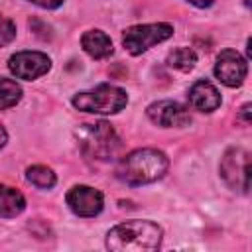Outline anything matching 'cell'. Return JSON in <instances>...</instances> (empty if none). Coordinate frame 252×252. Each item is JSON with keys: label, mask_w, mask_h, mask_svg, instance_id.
<instances>
[{"label": "cell", "mask_w": 252, "mask_h": 252, "mask_svg": "<svg viewBox=\"0 0 252 252\" xmlns=\"http://www.w3.org/2000/svg\"><path fill=\"white\" fill-rule=\"evenodd\" d=\"M163 230L152 220H126L106 234V248L112 252H152L161 246Z\"/></svg>", "instance_id": "cell-1"}, {"label": "cell", "mask_w": 252, "mask_h": 252, "mask_svg": "<svg viewBox=\"0 0 252 252\" xmlns=\"http://www.w3.org/2000/svg\"><path fill=\"white\" fill-rule=\"evenodd\" d=\"M167 167H169V159L163 152L154 148H140L126 154L120 159L116 167V177L126 185L138 187L161 179Z\"/></svg>", "instance_id": "cell-2"}, {"label": "cell", "mask_w": 252, "mask_h": 252, "mask_svg": "<svg viewBox=\"0 0 252 252\" xmlns=\"http://www.w3.org/2000/svg\"><path fill=\"white\" fill-rule=\"evenodd\" d=\"M75 138L81 148V152L89 159H110L120 150V138L114 132V128L100 120L94 124H81L75 128Z\"/></svg>", "instance_id": "cell-3"}, {"label": "cell", "mask_w": 252, "mask_h": 252, "mask_svg": "<svg viewBox=\"0 0 252 252\" xmlns=\"http://www.w3.org/2000/svg\"><path fill=\"white\" fill-rule=\"evenodd\" d=\"M73 106L91 114H116L128 104V94L116 85H98L91 91H81L73 96Z\"/></svg>", "instance_id": "cell-4"}, {"label": "cell", "mask_w": 252, "mask_h": 252, "mask_svg": "<svg viewBox=\"0 0 252 252\" xmlns=\"http://www.w3.org/2000/svg\"><path fill=\"white\" fill-rule=\"evenodd\" d=\"M173 35V26L165 22L158 24H140V26H130L124 30L122 35V45L130 55H142L154 45L169 39Z\"/></svg>", "instance_id": "cell-5"}, {"label": "cell", "mask_w": 252, "mask_h": 252, "mask_svg": "<svg viewBox=\"0 0 252 252\" xmlns=\"http://www.w3.org/2000/svg\"><path fill=\"white\" fill-rule=\"evenodd\" d=\"M220 175L234 191L248 193L250 189V154L244 148H230L220 159Z\"/></svg>", "instance_id": "cell-6"}, {"label": "cell", "mask_w": 252, "mask_h": 252, "mask_svg": "<svg viewBox=\"0 0 252 252\" xmlns=\"http://www.w3.org/2000/svg\"><path fill=\"white\" fill-rule=\"evenodd\" d=\"M8 69L16 79L33 81L51 69V59L41 51H18L8 59Z\"/></svg>", "instance_id": "cell-7"}, {"label": "cell", "mask_w": 252, "mask_h": 252, "mask_svg": "<svg viewBox=\"0 0 252 252\" xmlns=\"http://www.w3.org/2000/svg\"><path fill=\"white\" fill-rule=\"evenodd\" d=\"M248 73V63L246 59L234 51V49H222L217 55L215 63V77L226 85V87H240L246 79Z\"/></svg>", "instance_id": "cell-8"}, {"label": "cell", "mask_w": 252, "mask_h": 252, "mask_svg": "<svg viewBox=\"0 0 252 252\" xmlns=\"http://www.w3.org/2000/svg\"><path fill=\"white\" fill-rule=\"evenodd\" d=\"M146 114L154 124H158L161 128H183V126H189V122H191L189 110L175 100L152 102L146 108Z\"/></svg>", "instance_id": "cell-9"}, {"label": "cell", "mask_w": 252, "mask_h": 252, "mask_svg": "<svg viewBox=\"0 0 252 252\" xmlns=\"http://www.w3.org/2000/svg\"><path fill=\"white\" fill-rule=\"evenodd\" d=\"M67 205L77 217H96L104 207V197L89 185H75L67 191Z\"/></svg>", "instance_id": "cell-10"}, {"label": "cell", "mask_w": 252, "mask_h": 252, "mask_svg": "<svg viewBox=\"0 0 252 252\" xmlns=\"http://www.w3.org/2000/svg\"><path fill=\"white\" fill-rule=\"evenodd\" d=\"M189 102L199 112H213L220 106V93L211 81H197L189 89Z\"/></svg>", "instance_id": "cell-11"}, {"label": "cell", "mask_w": 252, "mask_h": 252, "mask_svg": "<svg viewBox=\"0 0 252 252\" xmlns=\"http://www.w3.org/2000/svg\"><path fill=\"white\" fill-rule=\"evenodd\" d=\"M85 53L93 59H106L112 55V39L102 30H89L81 35Z\"/></svg>", "instance_id": "cell-12"}, {"label": "cell", "mask_w": 252, "mask_h": 252, "mask_svg": "<svg viewBox=\"0 0 252 252\" xmlns=\"http://www.w3.org/2000/svg\"><path fill=\"white\" fill-rule=\"evenodd\" d=\"M24 209H26V197L18 189L0 183V217L2 219H14Z\"/></svg>", "instance_id": "cell-13"}, {"label": "cell", "mask_w": 252, "mask_h": 252, "mask_svg": "<svg viewBox=\"0 0 252 252\" xmlns=\"http://www.w3.org/2000/svg\"><path fill=\"white\" fill-rule=\"evenodd\" d=\"M195 63H197V53L191 47H177V49L169 51V55H167V65L181 73L191 71L195 67Z\"/></svg>", "instance_id": "cell-14"}, {"label": "cell", "mask_w": 252, "mask_h": 252, "mask_svg": "<svg viewBox=\"0 0 252 252\" xmlns=\"http://www.w3.org/2000/svg\"><path fill=\"white\" fill-rule=\"evenodd\" d=\"M26 179L37 189H51L57 181L55 173L47 165H32L26 169Z\"/></svg>", "instance_id": "cell-15"}, {"label": "cell", "mask_w": 252, "mask_h": 252, "mask_svg": "<svg viewBox=\"0 0 252 252\" xmlns=\"http://www.w3.org/2000/svg\"><path fill=\"white\" fill-rule=\"evenodd\" d=\"M22 100V87L6 77H0V110L12 108Z\"/></svg>", "instance_id": "cell-16"}, {"label": "cell", "mask_w": 252, "mask_h": 252, "mask_svg": "<svg viewBox=\"0 0 252 252\" xmlns=\"http://www.w3.org/2000/svg\"><path fill=\"white\" fill-rule=\"evenodd\" d=\"M16 37V24L0 14V45H10Z\"/></svg>", "instance_id": "cell-17"}, {"label": "cell", "mask_w": 252, "mask_h": 252, "mask_svg": "<svg viewBox=\"0 0 252 252\" xmlns=\"http://www.w3.org/2000/svg\"><path fill=\"white\" fill-rule=\"evenodd\" d=\"M28 2H32V4H35L39 8H45V10H55V8H59L63 4V0H28Z\"/></svg>", "instance_id": "cell-18"}, {"label": "cell", "mask_w": 252, "mask_h": 252, "mask_svg": "<svg viewBox=\"0 0 252 252\" xmlns=\"http://www.w3.org/2000/svg\"><path fill=\"white\" fill-rule=\"evenodd\" d=\"M250 114H252V104H250V102H246V104L240 108V114H238V116H240V120H244V122L248 124V122L252 120V116H250Z\"/></svg>", "instance_id": "cell-19"}, {"label": "cell", "mask_w": 252, "mask_h": 252, "mask_svg": "<svg viewBox=\"0 0 252 252\" xmlns=\"http://www.w3.org/2000/svg\"><path fill=\"white\" fill-rule=\"evenodd\" d=\"M189 4H193V6H197V8H209L215 0H187Z\"/></svg>", "instance_id": "cell-20"}, {"label": "cell", "mask_w": 252, "mask_h": 252, "mask_svg": "<svg viewBox=\"0 0 252 252\" xmlns=\"http://www.w3.org/2000/svg\"><path fill=\"white\" fill-rule=\"evenodd\" d=\"M6 142H8V134H6L4 126L0 124V148H4V146H6Z\"/></svg>", "instance_id": "cell-21"}]
</instances>
